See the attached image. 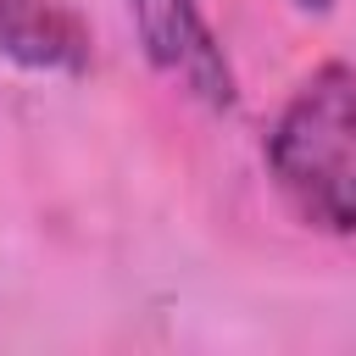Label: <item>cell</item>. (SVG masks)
I'll use <instances>...</instances> for the list:
<instances>
[{
  "mask_svg": "<svg viewBox=\"0 0 356 356\" xmlns=\"http://www.w3.org/2000/svg\"><path fill=\"white\" fill-rule=\"evenodd\" d=\"M128 6V22L139 33V50L145 61L178 89L189 95L195 106L206 111H234L239 106V78H234V61L217 39V28L206 22L200 0H122Z\"/></svg>",
  "mask_w": 356,
  "mask_h": 356,
  "instance_id": "cell-2",
  "label": "cell"
},
{
  "mask_svg": "<svg viewBox=\"0 0 356 356\" xmlns=\"http://www.w3.org/2000/svg\"><path fill=\"white\" fill-rule=\"evenodd\" d=\"M267 178L312 234H356V61H317L267 128Z\"/></svg>",
  "mask_w": 356,
  "mask_h": 356,
  "instance_id": "cell-1",
  "label": "cell"
},
{
  "mask_svg": "<svg viewBox=\"0 0 356 356\" xmlns=\"http://www.w3.org/2000/svg\"><path fill=\"white\" fill-rule=\"evenodd\" d=\"M295 6H300V11H317V17H323V11H334V0H295Z\"/></svg>",
  "mask_w": 356,
  "mask_h": 356,
  "instance_id": "cell-4",
  "label": "cell"
},
{
  "mask_svg": "<svg viewBox=\"0 0 356 356\" xmlns=\"http://www.w3.org/2000/svg\"><path fill=\"white\" fill-rule=\"evenodd\" d=\"M0 56L28 72L83 78L95 39L67 0H0Z\"/></svg>",
  "mask_w": 356,
  "mask_h": 356,
  "instance_id": "cell-3",
  "label": "cell"
}]
</instances>
